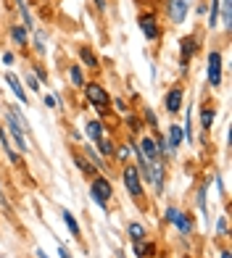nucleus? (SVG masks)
Segmentation results:
<instances>
[{"instance_id":"nucleus-36","label":"nucleus","mask_w":232,"mask_h":258,"mask_svg":"<svg viewBox=\"0 0 232 258\" xmlns=\"http://www.w3.org/2000/svg\"><path fill=\"white\" fill-rule=\"evenodd\" d=\"M113 105H116V111H119V113H130V108H127V100H124V98H116Z\"/></svg>"},{"instance_id":"nucleus-25","label":"nucleus","mask_w":232,"mask_h":258,"mask_svg":"<svg viewBox=\"0 0 232 258\" xmlns=\"http://www.w3.org/2000/svg\"><path fill=\"white\" fill-rule=\"evenodd\" d=\"M61 219H64V224L69 227V232H72V237H82V232H79V221L74 219V214H72V211H64V214H61Z\"/></svg>"},{"instance_id":"nucleus-41","label":"nucleus","mask_w":232,"mask_h":258,"mask_svg":"<svg viewBox=\"0 0 232 258\" xmlns=\"http://www.w3.org/2000/svg\"><path fill=\"white\" fill-rule=\"evenodd\" d=\"M92 3H95V8H98V11H106V6H108V0H92Z\"/></svg>"},{"instance_id":"nucleus-33","label":"nucleus","mask_w":232,"mask_h":258,"mask_svg":"<svg viewBox=\"0 0 232 258\" xmlns=\"http://www.w3.org/2000/svg\"><path fill=\"white\" fill-rule=\"evenodd\" d=\"M127 124H130L132 129H130V132H140V129H143V119H137V116H130V113H127Z\"/></svg>"},{"instance_id":"nucleus-5","label":"nucleus","mask_w":232,"mask_h":258,"mask_svg":"<svg viewBox=\"0 0 232 258\" xmlns=\"http://www.w3.org/2000/svg\"><path fill=\"white\" fill-rule=\"evenodd\" d=\"M148 182L156 190V195H164V184H166V166H164V161H150Z\"/></svg>"},{"instance_id":"nucleus-18","label":"nucleus","mask_w":232,"mask_h":258,"mask_svg":"<svg viewBox=\"0 0 232 258\" xmlns=\"http://www.w3.org/2000/svg\"><path fill=\"white\" fill-rule=\"evenodd\" d=\"M85 137L90 140V143H98V140L103 137V121H100V119H87V124H85Z\"/></svg>"},{"instance_id":"nucleus-19","label":"nucleus","mask_w":232,"mask_h":258,"mask_svg":"<svg viewBox=\"0 0 232 258\" xmlns=\"http://www.w3.org/2000/svg\"><path fill=\"white\" fill-rule=\"evenodd\" d=\"M132 250H135L137 258H153V255H156V245L148 242V237H145V240H140V242H132Z\"/></svg>"},{"instance_id":"nucleus-13","label":"nucleus","mask_w":232,"mask_h":258,"mask_svg":"<svg viewBox=\"0 0 232 258\" xmlns=\"http://www.w3.org/2000/svg\"><path fill=\"white\" fill-rule=\"evenodd\" d=\"M214 119H216V105L214 103H203L201 105V129L203 132H211Z\"/></svg>"},{"instance_id":"nucleus-26","label":"nucleus","mask_w":232,"mask_h":258,"mask_svg":"<svg viewBox=\"0 0 232 258\" xmlns=\"http://www.w3.org/2000/svg\"><path fill=\"white\" fill-rule=\"evenodd\" d=\"M69 79H72L74 87H85V72H82V66H79V63L69 66Z\"/></svg>"},{"instance_id":"nucleus-37","label":"nucleus","mask_w":232,"mask_h":258,"mask_svg":"<svg viewBox=\"0 0 232 258\" xmlns=\"http://www.w3.org/2000/svg\"><path fill=\"white\" fill-rule=\"evenodd\" d=\"M27 85H29L32 92H40V82H37V77H27Z\"/></svg>"},{"instance_id":"nucleus-32","label":"nucleus","mask_w":232,"mask_h":258,"mask_svg":"<svg viewBox=\"0 0 232 258\" xmlns=\"http://www.w3.org/2000/svg\"><path fill=\"white\" fill-rule=\"evenodd\" d=\"M206 190H208V182L206 184H201V190H198V195H195V201H198V208L206 214Z\"/></svg>"},{"instance_id":"nucleus-38","label":"nucleus","mask_w":232,"mask_h":258,"mask_svg":"<svg viewBox=\"0 0 232 258\" xmlns=\"http://www.w3.org/2000/svg\"><path fill=\"white\" fill-rule=\"evenodd\" d=\"M14 61H16V55L11 53V50H6V53H3V63H6V66H11Z\"/></svg>"},{"instance_id":"nucleus-1","label":"nucleus","mask_w":232,"mask_h":258,"mask_svg":"<svg viewBox=\"0 0 232 258\" xmlns=\"http://www.w3.org/2000/svg\"><path fill=\"white\" fill-rule=\"evenodd\" d=\"M90 198L103 211H108V203H111V198H113V184H111V179L106 177V174L92 177V182H90Z\"/></svg>"},{"instance_id":"nucleus-43","label":"nucleus","mask_w":232,"mask_h":258,"mask_svg":"<svg viewBox=\"0 0 232 258\" xmlns=\"http://www.w3.org/2000/svg\"><path fill=\"white\" fill-rule=\"evenodd\" d=\"M182 258H190V255H182Z\"/></svg>"},{"instance_id":"nucleus-28","label":"nucleus","mask_w":232,"mask_h":258,"mask_svg":"<svg viewBox=\"0 0 232 258\" xmlns=\"http://www.w3.org/2000/svg\"><path fill=\"white\" fill-rule=\"evenodd\" d=\"M216 24H219V0H211V6H208V29H216Z\"/></svg>"},{"instance_id":"nucleus-31","label":"nucleus","mask_w":232,"mask_h":258,"mask_svg":"<svg viewBox=\"0 0 232 258\" xmlns=\"http://www.w3.org/2000/svg\"><path fill=\"white\" fill-rule=\"evenodd\" d=\"M216 234H219V237H227V234H229L227 216H219V219H216Z\"/></svg>"},{"instance_id":"nucleus-11","label":"nucleus","mask_w":232,"mask_h":258,"mask_svg":"<svg viewBox=\"0 0 232 258\" xmlns=\"http://www.w3.org/2000/svg\"><path fill=\"white\" fill-rule=\"evenodd\" d=\"M11 40H14L16 48L27 50V45H29V29L24 24H14V27H11Z\"/></svg>"},{"instance_id":"nucleus-21","label":"nucleus","mask_w":232,"mask_h":258,"mask_svg":"<svg viewBox=\"0 0 232 258\" xmlns=\"http://www.w3.org/2000/svg\"><path fill=\"white\" fill-rule=\"evenodd\" d=\"M174 227L180 229L182 237H190L193 229H195V221H193V216H190V214H180V219L174 221Z\"/></svg>"},{"instance_id":"nucleus-8","label":"nucleus","mask_w":232,"mask_h":258,"mask_svg":"<svg viewBox=\"0 0 232 258\" xmlns=\"http://www.w3.org/2000/svg\"><path fill=\"white\" fill-rule=\"evenodd\" d=\"M182 98H185L182 85H171L169 92L164 95V108H166L169 116H174V113H180V111H182Z\"/></svg>"},{"instance_id":"nucleus-29","label":"nucleus","mask_w":232,"mask_h":258,"mask_svg":"<svg viewBox=\"0 0 232 258\" xmlns=\"http://www.w3.org/2000/svg\"><path fill=\"white\" fill-rule=\"evenodd\" d=\"M143 121L150 124V129H158V119H156L153 108H143Z\"/></svg>"},{"instance_id":"nucleus-42","label":"nucleus","mask_w":232,"mask_h":258,"mask_svg":"<svg viewBox=\"0 0 232 258\" xmlns=\"http://www.w3.org/2000/svg\"><path fill=\"white\" fill-rule=\"evenodd\" d=\"M222 258H232V253L229 250H222Z\"/></svg>"},{"instance_id":"nucleus-23","label":"nucleus","mask_w":232,"mask_h":258,"mask_svg":"<svg viewBox=\"0 0 232 258\" xmlns=\"http://www.w3.org/2000/svg\"><path fill=\"white\" fill-rule=\"evenodd\" d=\"M153 140H156V148H158V156L161 158H169L171 150H169V143H166V135L158 132V129H153Z\"/></svg>"},{"instance_id":"nucleus-34","label":"nucleus","mask_w":232,"mask_h":258,"mask_svg":"<svg viewBox=\"0 0 232 258\" xmlns=\"http://www.w3.org/2000/svg\"><path fill=\"white\" fill-rule=\"evenodd\" d=\"M116 158H119L122 163H127V158H130V145H116Z\"/></svg>"},{"instance_id":"nucleus-7","label":"nucleus","mask_w":232,"mask_h":258,"mask_svg":"<svg viewBox=\"0 0 232 258\" xmlns=\"http://www.w3.org/2000/svg\"><path fill=\"white\" fill-rule=\"evenodd\" d=\"M222 53H219L216 48L208 53V85H211L214 90L222 85Z\"/></svg>"},{"instance_id":"nucleus-30","label":"nucleus","mask_w":232,"mask_h":258,"mask_svg":"<svg viewBox=\"0 0 232 258\" xmlns=\"http://www.w3.org/2000/svg\"><path fill=\"white\" fill-rule=\"evenodd\" d=\"M180 214H182L180 208H174V206H169V208L164 211V221H166V224H174V221L180 219Z\"/></svg>"},{"instance_id":"nucleus-39","label":"nucleus","mask_w":232,"mask_h":258,"mask_svg":"<svg viewBox=\"0 0 232 258\" xmlns=\"http://www.w3.org/2000/svg\"><path fill=\"white\" fill-rule=\"evenodd\" d=\"M42 100H45V105H48V108H55V105H58V100H55L53 95H45Z\"/></svg>"},{"instance_id":"nucleus-24","label":"nucleus","mask_w":232,"mask_h":258,"mask_svg":"<svg viewBox=\"0 0 232 258\" xmlns=\"http://www.w3.org/2000/svg\"><path fill=\"white\" fill-rule=\"evenodd\" d=\"M95 145H98L95 150H98V153H100L103 158H113V153H116V143H113V140H106V137H100Z\"/></svg>"},{"instance_id":"nucleus-6","label":"nucleus","mask_w":232,"mask_h":258,"mask_svg":"<svg viewBox=\"0 0 232 258\" xmlns=\"http://www.w3.org/2000/svg\"><path fill=\"white\" fill-rule=\"evenodd\" d=\"M137 24H140V32L145 34V40H150V42L161 40V27H158V19L153 14H140L137 16Z\"/></svg>"},{"instance_id":"nucleus-15","label":"nucleus","mask_w":232,"mask_h":258,"mask_svg":"<svg viewBox=\"0 0 232 258\" xmlns=\"http://www.w3.org/2000/svg\"><path fill=\"white\" fill-rule=\"evenodd\" d=\"M82 156L92 163V166H95L98 171H106V158H103L100 153H98V150H95V145H87L85 143V148H82Z\"/></svg>"},{"instance_id":"nucleus-12","label":"nucleus","mask_w":232,"mask_h":258,"mask_svg":"<svg viewBox=\"0 0 232 258\" xmlns=\"http://www.w3.org/2000/svg\"><path fill=\"white\" fill-rule=\"evenodd\" d=\"M79 66H87L90 72H100V61H98V55L92 53V48H87V45H82V48H79Z\"/></svg>"},{"instance_id":"nucleus-40","label":"nucleus","mask_w":232,"mask_h":258,"mask_svg":"<svg viewBox=\"0 0 232 258\" xmlns=\"http://www.w3.org/2000/svg\"><path fill=\"white\" fill-rule=\"evenodd\" d=\"M58 258H74L72 253H69L66 248H64V245H61V248H58Z\"/></svg>"},{"instance_id":"nucleus-16","label":"nucleus","mask_w":232,"mask_h":258,"mask_svg":"<svg viewBox=\"0 0 232 258\" xmlns=\"http://www.w3.org/2000/svg\"><path fill=\"white\" fill-rule=\"evenodd\" d=\"M0 150H3V153H6V158H8L11 163H14V166H19V163H21V156L16 153L14 148H11L8 137H6V132H3V124H0Z\"/></svg>"},{"instance_id":"nucleus-14","label":"nucleus","mask_w":232,"mask_h":258,"mask_svg":"<svg viewBox=\"0 0 232 258\" xmlns=\"http://www.w3.org/2000/svg\"><path fill=\"white\" fill-rule=\"evenodd\" d=\"M137 148L143 150V156H145L148 161H164V158L158 156V148H156V140H153V137H148V135H145L140 143H137Z\"/></svg>"},{"instance_id":"nucleus-10","label":"nucleus","mask_w":232,"mask_h":258,"mask_svg":"<svg viewBox=\"0 0 232 258\" xmlns=\"http://www.w3.org/2000/svg\"><path fill=\"white\" fill-rule=\"evenodd\" d=\"M6 82H8V87H11V92L19 98V103H24V108H27V103H29V98H27V92H24V87H21V79L14 74V72H6Z\"/></svg>"},{"instance_id":"nucleus-35","label":"nucleus","mask_w":232,"mask_h":258,"mask_svg":"<svg viewBox=\"0 0 232 258\" xmlns=\"http://www.w3.org/2000/svg\"><path fill=\"white\" fill-rule=\"evenodd\" d=\"M34 77H37V82H45V85H48V72H45V66L34 63Z\"/></svg>"},{"instance_id":"nucleus-9","label":"nucleus","mask_w":232,"mask_h":258,"mask_svg":"<svg viewBox=\"0 0 232 258\" xmlns=\"http://www.w3.org/2000/svg\"><path fill=\"white\" fill-rule=\"evenodd\" d=\"M190 3H193V0H169V3H166V14L171 19V24H182L185 16H188V11H190Z\"/></svg>"},{"instance_id":"nucleus-4","label":"nucleus","mask_w":232,"mask_h":258,"mask_svg":"<svg viewBox=\"0 0 232 258\" xmlns=\"http://www.w3.org/2000/svg\"><path fill=\"white\" fill-rule=\"evenodd\" d=\"M122 182L127 187V192L132 195V201H143V177H140V171H137V166L124 163L122 166Z\"/></svg>"},{"instance_id":"nucleus-17","label":"nucleus","mask_w":232,"mask_h":258,"mask_svg":"<svg viewBox=\"0 0 232 258\" xmlns=\"http://www.w3.org/2000/svg\"><path fill=\"white\" fill-rule=\"evenodd\" d=\"M182 126H177V124H171L169 126V132H166V143H169V150H171V156L180 150V145H182Z\"/></svg>"},{"instance_id":"nucleus-20","label":"nucleus","mask_w":232,"mask_h":258,"mask_svg":"<svg viewBox=\"0 0 232 258\" xmlns=\"http://www.w3.org/2000/svg\"><path fill=\"white\" fill-rule=\"evenodd\" d=\"M72 158H74V163H77V169L82 171L85 177H92V174L98 171V169L92 166V163H90V161H87V158L82 156V150H74V153H72Z\"/></svg>"},{"instance_id":"nucleus-2","label":"nucleus","mask_w":232,"mask_h":258,"mask_svg":"<svg viewBox=\"0 0 232 258\" xmlns=\"http://www.w3.org/2000/svg\"><path fill=\"white\" fill-rule=\"evenodd\" d=\"M85 98L87 103L92 105L95 111H108V105H111V95H108V90L100 85V82H85Z\"/></svg>"},{"instance_id":"nucleus-3","label":"nucleus","mask_w":232,"mask_h":258,"mask_svg":"<svg viewBox=\"0 0 232 258\" xmlns=\"http://www.w3.org/2000/svg\"><path fill=\"white\" fill-rule=\"evenodd\" d=\"M198 50H201V37L198 34H185V37L180 40V72L182 74H188L190 61L198 55Z\"/></svg>"},{"instance_id":"nucleus-22","label":"nucleus","mask_w":232,"mask_h":258,"mask_svg":"<svg viewBox=\"0 0 232 258\" xmlns=\"http://www.w3.org/2000/svg\"><path fill=\"white\" fill-rule=\"evenodd\" d=\"M127 234H130L132 242H140V240L148 237V232H145V227L140 224V221H130V224H127Z\"/></svg>"},{"instance_id":"nucleus-27","label":"nucleus","mask_w":232,"mask_h":258,"mask_svg":"<svg viewBox=\"0 0 232 258\" xmlns=\"http://www.w3.org/2000/svg\"><path fill=\"white\" fill-rule=\"evenodd\" d=\"M34 50L40 55H45V50H48V34L42 29H34Z\"/></svg>"}]
</instances>
